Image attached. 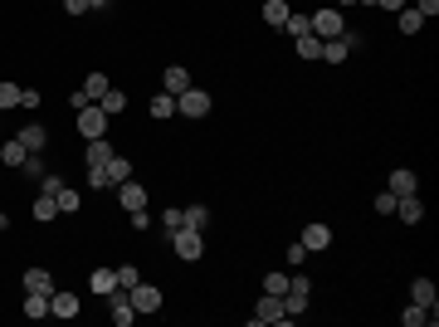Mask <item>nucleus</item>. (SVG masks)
Here are the masks:
<instances>
[{
	"instance_id": "23",
	"label": "nucleus",
	"mask_w": 439,
	"mask_h": 327,
	"mask_svg": "<svg viewBox=\"0 0 439 327\" xmlns=\"http://www.w3.org/2000/svg\"><path fill=\"white\" fill-rule=\"evenodd\" d=\"M430 318H435V308H420V303H410V308L400 313V323H405V327H425Z\"/></svg>"
},
{
	"instance_id": "32",
	"label": "nucleus",
	"mask_w": 439,
	"mask_h": 327,
	"mask_svg": "<svg viewBox=\"0 0 439 327\" xmlns=\"http://www.w3.org/2000/svg\"><path fill=\"white\" fill-rule=\"evenodd\" d=\"M298 54H303V59H318V54H323V39H318V34H303V39H298Z\"/></svg>"
},
{
	"instance_id": "14",
	"label": "nucleus",
	"mask_w": 439,
	"mask_h": 327,
	"mask_svg": "<svg viewBox=\"0 0 439 327\" xmlns=\"http://www.w3.org/2000/svg\"><path fill=\"white\" fill-rule=\"evenodd\" d=\"M161 84H166V93H171V98H181V93H186V88H191V74H186V69H181V64H171V69H166V79H161Z\"/></svg>"
},
{
	"instance_id": "44",
	"label": "nucleus",
	"mask_w": 439,
	"mask_h": 327,
	"mask_svg": "<svg viewBox=\"0 0 439 327\" xmlns=\"http://www.w3.org/2000/svg\"><path fill=\"white\" fill-rule=\"evenodd\" d=\"M371 5H381V10H405V0H371Z\"/></svg>"
},
{
	"instance_id": "18",
	"label": "nucleus",
	"mask_w": 439,
	"mask_h": 327,
	"mask_svg": "<svg viewBox=\"0 0 439 327\" xmlns=\"http://www.w3.org/2000/svg\"><path fill=\"white\" fill-rule=\"evenodd\" d=\"M25 293H54V274L29 269V274H25Z\"/></svg>"
},
{
	"instance_id": "6",
	"label": "nucleus",
	"mask_w": 439,
	"mask_h": 327,
	"mask_svg": "<svg viewBox=\"0 0 439 327\" xmlns=\"http://www.w3.org/2000/svg\"><path fill=\"white\" fill-rule=\"evenodd\" d=\"M176 112H186V117H205V112H210V93H201V88L191 84V88L176 98Z\"/></svg>"
},
{
	"instance_id": "11",
	"label": "nucleus",
	"mask_w": 439,
	"mask_h": 327,
	"mask_svg": "<svg viewBox=\"0 0 439 327\" xmlns=\"http://www.w3.org/2000/svg\"><path fill=\"white\" fill-rule=\"evenodd\" d=\"M298 244H303V249H327V244H332V229L323 225V220H313V225L303 229V239H298Z\"/></svg>"
},
{
	"instance_id": "12",
	"label": "nucleus",
	"mask_w": 439,
	"mask_h": 327,
	"mask_svg": "<svg viewBox=\"0 0 439 327\" xmlns=\"http://www.w3.org/2000/svg\"><path fill=\"white\" fill-rule=\"evenodd\" d=\"M103 176H108V186H122V181H127V176H132V161H127V156H117V152H112L108 161H103Z\"/></svg>"
},
{
	"instance_id": "42",
	"label": "nucleus",
	"mask_w": 439,
	"mask_h": 327,
	"mask_svg": "<svg viewBox=\"0 0 439 327\" xmlns=\"http://www.w3.org/2000/svg\"><path fill=\"white\" fill-rule=\"evenodd\" d=\"M161 225H166V234H171V229H181V211H166V215H161Z\"/></svg>"
},
{
	"instance_id": "41",
	"label": "nucleus",
	"mask_w": 439,
	"mask_h": 327,
	"mask_svg": "<svg viewBox=\"0 0 439 327\" xmlns=\"http://www.w3.org/2000/svg\"><path fill=\"white\" fill-rule=\"evenodd\" d=\"M132 229H151V215L147 211H132Z\"/></svg>"
},
{
	"instance_id": "45",
	"label": "nucleus",
	"mask_w": 439,
	"mask_h": 327,
	"mask_svg": "<svg viewBox=\"0 0 439 327\" xmlns=\"http://www.w3.org/2000/svg\"><path fill=\"white\" fill-rule=\"evenodd\" d=\"M346 5H356V0H337V10H346Z\"/></svg>"
},
{
	"instance_id": "38",
	"label": "nucleus",
	"mask_w": 439,
	"mask_h": 327,
	"mask_svg": "<svg viewBox=\"0 0 439 327\" xmlns=\"http://www.w3.org/2000/svg\"><path fill=\"white\" fill-rule=\"evenodd\" d=\"M88 186H93V191H103V186H108V176H103V166H88Z\"/></svg>"
},
{
	"instance_id": "4",
	"label": "nucleus",
	"mask_w": 439,
	"mask_h": 327,
	"mask_svg": "<svg viewBox=\"0 0 439 327\" xmlns=\"http://www.w3.org/2000/svg\"><path fill=\"white\" fill-rule=\"evenodd\" d=\"M127 298H132L137 313H161V288L156 283H137V288H127Z\"/></svg>"
},
{
	"instance_id": "2",
	"label": "nucleus",
	"mask_w": 439,
	"mask_h": 327,
	"mask_svg": "<svg viewBox=\"0 0 439 327\" xmlns=\"http://www.w3.org/2000/svg\"><path fill=\"white\" fill-rule=\"evenodd\" d=\"M308 20H313V34H318V39H337V34H342V10H337V5L313 10Z\"/></svg>"
},
{
	"instance_id": "36",
	"label": "nucleus",
	"mask_w": 439,
	"mask_h": 327,
	"mask_svg": "<svg viewBox=\"0 0 439 327\" xmlns=\"http://www.w3.org/2000/svg\"><path fill=\"white\" fill-rule=\"evenodd\" d=\"M54 201H59V211H64V215H69V211H79V191H69V186H64Z\"/></svg>"
},
{
	"instance_id": "33",
	"label": "nucleus",
	"mask_w": 439,
	"mask_h": 327,
	"mask_svg": "<svg viewBox=\"0 0 439 327\" xmlns=\"http://www.w3.org/2000/svg\"><path fill=\"white\" fill-rule=\"evenodd\" d=\"M264 293L283 298V293H288V274H269V279H264Z\"/></svg>"
},
{
	"instance_id": "19",
	"label": "nucleus",
	"mask_w": 439,
	"mask_h": 327,
	"mask_svg": "<svg viewBox=\"0 0 439 327\" xmlns=\"http://www.w3.org/2000/svg\"><path fill=\"white\" fill-rule=\"evenodd\" d=\"M88 283H93V293H103V298H108L112 288H117V269H93V279H88Z\"/></svg>"
},
{
	"instance_id": "13",
	"label": "nucleus",
	"mask_w": 439,
	"mask_h": 327,
	"mask_svg": "<svg viewBox=\"0 0 439 327\" xmlns=\"http://www.w3.org/2000/svg\"><path fill=\"white\" fill-rule=\"evenodd\" d=\"M108 88H112V84H108V74H88V79H83V88H79V98H83V103H98V98H103Z\"/></svg>"
},
{
	"instance_id": "17",
	"label": "nucleus",
	"mask_w": 439,
	"mask_h": 327,
	"mask_svg": "<svg viewBox=\"0 0 439 327\" xmlns=\"http://www.w3.org/2000/svg\"><path fill=\"white\" fill-rule=\"evenodd\" d=\"M351 54V44H346V34H337V39H323V54L318 59H327V64H342Z\"/></svg>"
},
{
	"instance_id": "34",
	"label": "nucleus",
	"mask_w": 439,
	"mask_h": 327,
	"mask_svg": "<svg viewBox=\"0 0 439 327\" xmlns=\"http://www.w3.org/2000/svg\"><path fill=\"white\" fill-rule=\"evenodd\" d=\"M171 112H176V98H171V93L151 98V117H171Z\"/></svg>"
},
{
	"instance_id": "29",
	"label": "nucleus",
	"mask_w": 439,
	"mask_h": 327,
	"mask_svg": "<svg viewBox=\"0 0 439 327\" xmlns=\"http://www.w3.org/2000/svg\"><path fill=\"white\" fill-rule=\"evenodd\" d=\"M283 29H288L293 39H303V34H313V20H308V15H288V20H283Z\"/></svg>"
},
{
	"instance_id": "37",
	"label": "nucleus",
	"mask_w": 439,
	"mask_h": 327,
	"mask_svg": "<svg viewBox=\"0 0 439 327\" xmlns=\"http://www.w3.org/2000/svg\"><path fill=\"white\" fill-rule=\"evenodd\" d=\"M39 191H44V196H59L64 181H59V176H39Z\"/></svg>"
},
{
	"instance_id": "15",
	"label": "nucleus",
	"mask_w": 439,
	"mask_h": 327,
	"mask_svg": "<svg viewBox=\"0 0 439 327\" xmlns=\"http://www.w3.org/2000/svg\"><path fill=\"white\" fill-rule=\"evenodd\" d=\"M20 142H25V152H44V142H49V132H44L39 122H25V127H20Z\"/></svg>"
},
{
	"instance_id": "21",
	"label": "nucleus",
	"mask_w": 439,
	"mask_h": 327,
	"mask_svg": "<svg viewBox=\"0 0 439 327\" xmlns=\"http://www.w3.org/2000/svg\"><path fill=\"white\" fill-rule=\"evenodd\" d=\"M25 318H49V293H25Z\"/></svg>"
},
{
	"instance_id": "31",
	"label": "nucleus",
	"mask_w": 439,
	"mask_h": 327,
	"mask_svg": "<svg viewBox=\"0 0 439 327\" xmlns=\"http://www.w3.org/2000/svg\"><path fill=\"white\" fill-rule=\"evenodd\" d=\"M59 215V201H54V196H39V201H34V220H54Z\"/></svg>"
},
{
	"instance_id": "7",
	"label": "nucleus",
	"mask_w": 439,
	"mask_h": 327,
	"mask_svg": "<svg viewBox=\"0 0 439 327\" xmlns=\"http://www.w3.org/2000/svg\"><path fill=\"white\" fill-rule=\"evenodd\" d=\"M117 201H122V211H127V215H132V211H147V191H142L132 176L117 186Z\"/></svg>"
},
{
	"instance_id": "30",
	"label": "nucleus",
	"mask_w": 439,
	"mask_h": 327,
	"mask_svg": "<svg viewBox=\"0 0 439 327\" xmlns=\"http://www.w3.org/2000/svg\"><path fill=\"white\" fill-rule=\"evenodd\" d=\"M5 108H20V84H10V79H0V112Z\"/></svg>"
},
{
	"instance_id": "22",
	"label": "nucleus",
	"mask_w": 439,
	"mask_h": 327,
	"mask_svg": "<svg viewBox=\"0 0 439 327\" xmlns=\"http://www.w3.org/2000/svg\"><path fill=\"white\" fill-rule=\"evenodd\" d=\"M98 108L108 112V117H117V112L127 108V93H122V88H108V93H103V98H98Z\"/></svg>"
},
{
	"instance_id": "25",
	"label": "nucleus",
	"mask_w": 439,
	"mask_h": 327,
	"mask_svg": "<svg viewBox=\"0 0 439 327\" xmlns=\"http://www.w3.org/2000/svg\"><path fill=\"white\" fill-rule=\"evenodd\" d=\"M25 156H29V152H25V142H20V137H15V142H5V147H0V161H5V166H20V161H25Z\"/></svg>"
},
{
	"instance_id": "28",
	"label": "nucleus",
	"mask_w": 439,
	"mask_h": 327,
	"mask_svg": "<svg viewBox=\"0 0 439 327\" xmlns=\"http://www.w3.org/2000/svg\"><path fill=\"white\" fill-rule=\"evenodd\" d=\"M181 225H191V229H205V225H210V211H205V206H191V211H181Z\"/></svg>"
},
{
	"instance_id": "9",
	"label": "nucleus",
	"mask_w": 439,
	"mask_h": 327,
	"mask_svg": "<svg viewBox=\"0 0 439 327\" xmlns=\"http://www.w3.org/2000/svg\"><path fill=\"white\" fill-rule=\"evenodd\" d=\"M396 215L405 220V225H415V220H425V201L410 191V196H396Z\"/></svg>"
},
{
	"instance_id": "26",
	"label": "nucleus",
	"mask_w": 439,
	"mask_h": 327,
	"mask_svg": "<svg viewBox=\"0 0 439 327\" xmlns=\"http://www.w3.org/2000/svg\"><path fill=\"white\" fill-rule=\"evenodd\" d=\"M415 191V171H391V196H410Z\"/></svg>"
},
{
	"instance_id": "1",
	"label": "nucleus",
	"mask_w": 439,
	"mask_h": 327,
	"mask_svg": "<svg viewBox=\"0 0 439 327\" xmlns=\"http://www.w3.org/2000/svg\"><path fill=\"white\" fill-rule=\"evenodd\" d=\"M171 249L186 259V264H196L201 254H205V239H201V229H191V225H181V229H171Z\"/></svg>"
},
{
	"instance_id": "10",
	"label": "nucleus",
	"mask_w": 439,
	"mask_h": 327,
	"mask_svg": "<svg viewBox=\"0 0 439 327\" xmlns=\"http://www.w3.org/2000/svg\"><path fill=\"white\" fill-rule=\"evenodd\" d=\"M49 318H79V298L74 293H49Z\"/></svg>"
},
{
	"instance_id": "8",
	"label": "nucleus",
	"mask_w": 439,
	"mask_h": 327,
	"mask_svg": "<svg viewBox=\"0 0 439 327\" xmlns=\"http://www.w3.org/2000/svg\"><path fill=\"white\" fill-rule=\"evenodd\" d=\"M254 323H288V313H283V298L264 293V298H259V308H254Z\"/></svg>"
},
{
	"instance_id": "27",
	"label": "nucleus",
	"mask_w": 439,
	"mask_h": 327,
	"mask_svg": "<svg viewBox=\"0 0 439 327\" xmlns=\"http://www.w3.org/2000/svg\"><path fill=\"white\" fill-rule=\"evenodd\" d=\"M108 156H112V147L103 142V137H93V142H88V156H83V161H88V166H103Z\"/></svg>"
},
{
	"instance_id": "39",
	"label": "nucleus",
	"mask_w": 439,
	"mask_h": 327,
	"mask_svg": "<svg viewBox=\"0 0 439 327\" xmlns=\"http://www.w3.org/2000/svg\"><path fill=\"white\" fill-rule=\"evenodd\" d=\"M391 211H396V196H391V191H386V196H376V215H391Z\"/></svg>"
},
{
	"instance_id": "16",
	"label": "nucleus",
	"mask_w": 439,
	"mask_h": 327,
	"mask_svg": "<svg viewBox=\"0 0 439 327\" xmlns=\"http://www.w3.org/2000/svg\"><path fill=\"white\" fill-rule=\"evenodd\" d=\"M410 303H420V308H435V303H439L435 283H430V279H415V283H410Z\"/></svg>"
},
{
	"instance_id": "43",
	"label": "nucleus",
	"mask_w": 439,
	"mask_h": 327,
	"mask_svg": "<svg viewBox=\"0 0 439 327\" xmlns=\"http://www.w3.org/2000/svg\"><path fill=\"white\" fill-rule=\"evenodd\" d=\"M64 10H69V15H83V10H88V0H64Z\"/></svg>"
},
{
	"instance_id": "20",
	"label": "nucleus",
	"mask_w": 439,
	"mask_h": 327,
	"mask_svg": "<svg viewBox=\"0 0 439 327\" xmlns=\"http://www.w3.org/2000/svg\"><path fill=\"white\" fill-rule=\"evenodd\" d=\"M288 15H293V10H288V0H264V20H269L273 29H278V25H283Z\"/></svg>"
},
{
	"instance_id": "40",
	"label": "nucleus",
	"mask_w": 439,
	"mask_h": 327,
	"mask_svg": "<svg viewBox=\"0 0 439 327\" xmlns=\"http://www.w3.org/2000/svg\"><path fill=\"white\" fill-rule=\"evenodd\" d=\"M415 10H420L425 20H435V15H439V0H415Z\"/></svg>"
},
{
	"instance_id": "3",
	"label": "nucleus",
	"mask_w": 439,
	"mask_h": 327,
	"mask_svg": "<svg viewBox=\"0 0 439 327\" xmlns=\"http://www.w3.org/2000/svg\"><path fill=\"white\" fill-rule=\"evenodd\" d=\"M79 132H83L88 142L103 137V132H108V112L98 108V103H83V108H79Z\"/></svg>"
},
{
	"instance_id": "35",
	"label": "nucleus",
	"mask_w": 439,
	"mask_h": 327,
	"mask_svg": "<svg viewBox=\"0 0 439 327\" xmlns=\"http://www.w3.org/2000/svg\"><path fill=\"white\" fill-rule=\"evenodd\" d=\"M137 283H142V274H137L132 264H122V269H117V288H137Z\"/></svg>"
},
{
	"instance_id": "5",
	"label": "nucleus",
	"mask_w": 439,
	"mask_h": 327,
	"mask_svg": "<svg viewBox=\"0 0 439 327\" xmlns=\"http://www.w3.org/2000/svg\"><path fill=\"white\" fill-rule=\"evenodd\" d=\"M108 313L117 327H132L137 323V308H132V298H127V288H112L108 293Z\"/></svg>"
},
{
	"instance_id": "24",
	"label": "nucleus",
	"mask_w": 439,
	"mask_h": 327,
	"mask_svg": "<svg viewBox=\"0 0 439 327\" xmlns=\"http://www.w3.org/2000/svg\"><path fill=\"white\" fill-rule=\"evenodd\" d=\"M396 15H400V34H420L425 29V15L420 10H396Z\"/></svg>"
}]
</instances>
